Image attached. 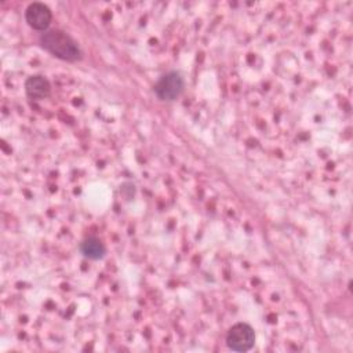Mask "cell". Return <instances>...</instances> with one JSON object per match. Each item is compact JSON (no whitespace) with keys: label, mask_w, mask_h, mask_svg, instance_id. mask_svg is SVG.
Segmentation results:
<instances>
[{"label":"cell","mask_w":353,"mask_h":353,"mask_svg":"<svg viewBox=\"0 0 353 353\" xmlns=\"http://www.w3.org/2000/svg\"><path fill=\"white\" fill-rule=\"evenodd\" d=\"M40 44L46 51L62 61L74 62L81 57L77 41L62 30H46L40 36Z\"/></svg>","instance_id":"6da1fadb"},{"label":"cell","mask_w":353,"mask_h":353,"mask_svg":"<svg viewBox=\"0 0 353 353\" xmlns=\"http://www.w3.org/2000/svg\"><path fill=\"white\" fill-rule=\"evenodd\" d=\"M255 343V332L247 323L232 325L226 334V345L234 352L250 350Z\"/></svg>","instance_id":"7a4b0ae2"},{"label":"cell","mask_w":353,"mask_h":353,"mask_svg":"<svg viewBox=\"0 0 353 353\" xmlns=\"http://www.w3.org/2000/svg\"><path fill=\"white\" fill-rule=\"evenodd\" d=\"M183 79L181 73L171 70L163 74L154 84V92L161 101H174L183 91Z\"/></svg>","instance_id":"3957f363"},{"label":"cell","mask_w":353,"mask_h":353,"mask_svg":"<svg viewBox=\"0 0 353 353\" xmlns=\"http://www.w3.org/2000/svg\"><path fill=\"white\" fill-rule=\"evenodd\" d=\"M51 19H52L51 10L43 3H32L28 6L25 11L26 23L34 30L46 32L51 23Z\"/></svg>","instance_id":"277c9868"},{"label":"cell","mask_w":353,"mask_h":353,"mask_svg":"<svg viewBox=\"0 0 353 353\" xmlns=\"http://www.w3.org/2000/svg\"><path fill=\"white\" fill-rule=\"evenodd\" d=\"M26 95L32 99H44L51 92V85L48 80L43 76H30L25 81Z\"/></svg>","instance_id":"5b68a950"},{"label":"cell","mask_w":353,"mask_h":353,"mask_svg":"<svg viewBox=\"0 0 353 353\" xmlns=\"http://www.w3.org/2000/svg\"><path fill=\"white\" fill-rule=\"evenodd\" d=\"M81 254L88 259H101L106 254V248L103 243L98 237H87L80 244Z\"/></svg>","instance_id":"8992f818"}]
</instances>
